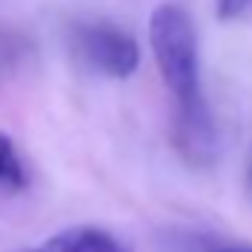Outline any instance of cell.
<instances>
[{
  "instance_id": "cell-6",
  "label": "cell",
  "mask_w": 252,
  "mask_h": 252,
  "mask_svg": "<svg viewBox=\"0 0 252 252\" xmlns=\"http://www.w3.org/2000/svg\"><path fill=\"white\" fill-rule=\"evenodd\" d=\"M252 9V0H217V18L220 21H237Z\"/></svg>"
},
{
  "instance_id": "cell-5",
  "label": "cell",
  "mask_w": 252,
  "mask_h": 252,
  "mask_svg": "<svg viewBox=\"0 0 252 252\" xmlns=\"http://www.w3.org/2000/svg\"><path fill=\"white\" fill-rule=\"evenodd\" d=\"M0 184L3 187H12V190H21L27 184V172H24V163L18 160V152H15V143L0 134Z\"/></svg>"
},
{
  "instance_id": "cell-1",
  "label": "cell",
  "mask_w": 252,
  "mask_h": 252,
  "mask_svg": "<svg viewBox=\"0 0 252 252\" xmlns=\"http://www.w3.org/2000/svg\"><path fill=\"white\" fill-rule=\"evenodd\" d=\"M149 45L158 71L175 95V110H196L205 104L199 80V39L193 18L178 3H160L149 18Z\"/></svg>"
},
{
  "instance_id": "cell-7",
  "label": "cell",
  "mask_w": 252,
  "mask_h": 252,
  "mask_svg": "<svg viewBox=\"0 0 252 252\" xmlns=\"http://www.w3.org/2000/svg\"><path fill=\"white\" fill-rule=\"evenodd\" d=\"M214 252H252V249H237V246H220V249H214Z\"/></svg>"
},
{
  "instance_id": "cell-3",
  "label": "cell",
  "mask_w": 252,
  "mask_h": 252,
  "mask_svg": "<svg viewBox=\"0 0 252 252\" xmlns=\"http://www.w3.org/2000/svg\"><path fill=\"white\" fill-rule=\"evenodd\" d=\"M172 140L178 155L190 166H211L217 158V131L208 113V104L196 110H175V128Z\"/></svg>"
},
{
  "instance_id": "cell-2",
  "label": "cell",
  "mask_w": 252,
  "mask_h": 252,
  "mask_svg": "<svg viewBox=\"0 0 252 252\" xmlns=\"http://www.w3.org/2000/svg\"><path fill=\"white\" fill-rule=\"evenodd\" d=\"M74 54L98 74L104 77H131L140 65V45L131 33H125L116 24L95 21V24H77L71 33Z\"/></svg>"
},
{
  "instance_id": "cell-4",
  "label": "cell",
  "mask_w": 252,
  "mask_h": 252,
  "mask_svg": "<svg viewBox=\"0 0 252 252\" xmlns=\"http://www.w3.org/2000/svg\"><path fill=\"white\" fill-rule=\"evenodd\" d=\"M15 252H128V246L98 225H71L45 237L36 246H24Z\"/></svg>"
}]
</instances>
